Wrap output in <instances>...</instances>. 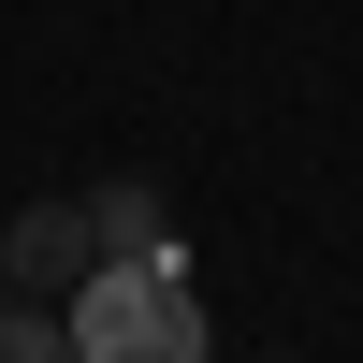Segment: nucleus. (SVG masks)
Wrapping results in <instances>:
<instances>
[{
  "mask_svg": "<svg viewBox=\"0 0 363 363\" xmlns=\"http://www.w3.org/2000/svg\"><path fill=\"white\" fill-rule=\"evenodd\" d=\"M58 320H73V363H218L189 262H102Z\"/></svg>",
  "mask_w": 363,
  "mask_h": 363,
  "instance_id": "nucleus-1",
  "label": "nucleus"
},
{
  "mask_svg": "<svg viewBox=\"0 0 363 363\" xmlns=\"http://www.w3.org/2000/svg\"><path fill=\"white\" fill-rule=\"evenodd\" d=\"M87 277H102L87 203H15V233H0V291H15V306H73Z\"/></svg>",
  "mask_w": 363,
  "mask_h": 363,
  "instance_id": "nucleus-2",
  "label": "nucleus"
},
{
  "mask_svg": "<svg viewBox=\"0 0 363 363\" xmlns=\"http://www.w3.org/2000/svg\"><path fill=\"white\" fill-rule=\"evenodd\" d=\"M87 233H102V262H174V218H160L145 174H102L87 189Z\"/></svg>",
  "mask_w": 363,
  "mask_h": 363,
  "instance_id": "nucleus-3",
  "label": "nucleus"
},
{
  "mask_svg": "<svg viewBox=\"0 0 363 363\" xmlns=\"http://www.w3.org/2000/svg\"><path fill=\"white\" fill-rule=\"evenodd\" d=\"M0 363H73V320H58V306H15V291H0Z\"/></svg>",
  "mask_w": 363,
  "mask_h": 363,
  "instance_id": "nucleus-4",
  "label": "nucleus"
},
{
  "mask_svg": "<svg viewBox=\"0 0 363 363\" xmlns=\"http://www.w3.org/2000/svg\"><path fill=\"white\" fill-rule=\"evenodd\" d=\"M277 363H291V349H277Z\"/></svg>",
  "mask_w": 363,
  "mask_h": 363,
  "instance_id": "nucleus-5",
  "label": "nucleus"
}]
</instances>
